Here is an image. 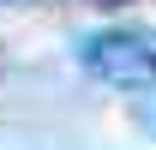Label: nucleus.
Returning <instances> with one entry per match:
<instances>
[{
	"label": "nucleus",
	"mask_w": 156,
	"mask_h": 150,
	"mask_svg": "<svg viewBox=\"0 0 156 150\" xmlns=\"http://www.w3.org/2000/svg\"><path fill=\"white\" fill-rule=\"evenodd\" d=\"M78 66L114 90H156V42L138 30H90L78 42Z\"/></svg>",
	"instance_id": "obj_1"
}]
</instances>
